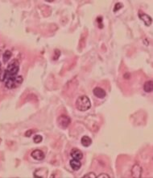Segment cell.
Listing matches in <instances>:
<instances>
[{"mask_svg": "<svg viewBox=\"0 0 153 178\" xmlns=\"http://www.w3.org/2000/svg\"><path fill=\"white\" fill-rule=\"evenodd\" d=\"M75 106H76V109L79 111H87L91 107L90 100L89 99L87 96H81L76 99Z\"/></svg>", "mask_w": 153, "mask_h": 178, "instance_id": "6da1fadb", "label": "cell"}, {"mask_svg": "<svg viewBox=\"0 0 153 178\" xmlns=\"http://www.w3.org/2000/svg\"><path fill=\"white\" fill-rule=\"evenodd\" d=\"M23 77L20 75H15V76H11L8 77L5 79L4 83L6 88L8 89H13L17 88L19 85H21L23 83Z\"/></svg>", "mask_w": 153, "mask_h": 178, "instance_id": "7a4b0ae2", "label": "cell"}, {"mask_svg": "<svg viewBox=\"0 0 153 178\" xmlns=\"http://www.w3.org/2000/svg\"><path fill=\"white\" fill-rule=\"evenodd\" d=\"M19 70V64L17 60H13L11 61V63L8 64V68L5 70L6 71V74H7V77H11V76H15L17 75Z\"/></svg>", "mask_w": 153, "mask_h": 178, "instance_id": "3957f363", "label": "cell"}, {"mask_svg": "<svg viewBox=\"0 0 153 178\" xmlns=\"http://www.w3.org/2000/svg\"><path fill=\"white\" fill-rule=\"evenodd\" d=\"M57 123L59 126L62 129H65L69 126L71 123V119L69 118L68 116L66 115H61L57 119Z\"/></svg>", "mask_w": 153, "mask_h": 178, "instance_id": "277c9868", "label": "cell"}, {"mask_svg": "<svg viewBox=\"0 0 153 178\" xmlns=\"http://www.w3.org/2000/svg\"><path fill=\"white\" fill-rule=\"evenodd\" d=\"M142 172H143V169L142 168L140 167L139 164L135 163L133 165V167L131 168V175L133 177H136V178H139L142 177Z\"/></svg>", "mask_w": 153, "mask_h": 178, "instance_id": "5b68a950", "label": "cell"}, {"mask_svg": "<svg viewBox=\"0 0 153 178\" xmlns=\"http://www.w3.org/2000/svg\"><path fill=\"white\" fill-rule=\"evenodd\" d=\"M93 93L95 97H98L99 99H103L105 98L106 96V91L104 89H102V88H99V87H96L93 90Z\"/></svg>", "mask_w": 153, "mask_h": 178, "instance_id": "8992f818", "label": "cell"}, {"mask_svg": "<svg viewBox=\"0 0 153 178\" xmlns=\"http://www.w3.org/2000/svg\"><path fill=\"white\" fill-rule=\"evenodd\" d=\"M139 19H140L141 20H143V21L144 22L146 26H150V25L152 24V18H151L148 15H147V14L143 13V12L139 11Z\"/></svg>", "mask_w": 153, "mask_h": 178, "instance_id": "52a82bcc", "label": "cell"}, {"mask_svg": "<svg viewBox=\"0 0 153 178\" xmlns=\"http://www.w3.org/2000/svg\"><path fill=\"white\" fill-rule=\"evenodd\" d=\"M31 156H32V157L34 160H39V161L43 160L44 159V157H45L44 153L42 152L41 150H34V151L32 152Z\"/></svg>", "mask_w": 153, "mask_h": 178, "instance_id": "ba28073f", "label": "cell"}, {"mask_svg": "<svg viewBox=\"0 0 153 178\" xmlns=\"http://www.w3.org/2000/svg\"><path fill=\"white\" fill-rule=\"evenodd\" d=\"M34 177L37 178H40L43 177L45 178L48 177V169L45 168H39V169H37L34 172Z\"/></svg>", "mask_w": 153, "mask_h": 178, "instance_id": "9c48e42d", "label": "cell"}, {"mask_svg": "<svg viewBox=\"0 0 153 178\" xmlns=\"http://www.w3.org/2000/svg\"><path fill=\"white\" fill-rule=\"evenodd\" d=\"M70 155L72 156V158L74 159V160H81L83 158V153L81 152L79 149L77 148H73V150L71 151Z\"/></svg>", "mask_w": 153, "mask_h": 178, "instance_id": "30bf717a", "label": "cell"}, {"mask_svg": "<svg viewBox=\"0 0 153 178\" xmlns=\"http://www.w3.org/2000/svg\"><path fill=\"white\" fill-rule=\"evenodd\" d=\"M69 164H70L71 168L74 171H78L81 168V163L80 162V160H74V159L70 160Z\"/></svg>", "mask_w": 153, "mask_h": 178, "instance_id": "8fae6325", "label": "cell"}, {"mask_svg": "<svg viewBox=\"0 0 153 178\" xmlns=\"http://www.w3.org/2000/svg\"><path fill=\"white\" fill-rule=\"evenodd\" d=\"M81 142L82 146H84L85 147H88L92 144V139L89 136H86V135H85V136L81 138Z\"/></svg>", "mask_w": 153, "mask_h": 178, "instance_id": "7c38bea8", "label": "cell"}, {"mask_svg": "<svg viewBox=\"0 0 153 178\" xmlns=\"http://www.w3.org/2000/svg\"><path fill=\"white\" fill-rule=\"evenodd\" d=\"M143 90L146 92H152L153 91V82L152 80L147 81L143 85Z\"/></svg>", "mask_w": 153, "mask_h": 178, "instance_id": "4fadbf2b", "label": "cell"}, {"mask_svg": "<svg viewBox=\"0 0 153 178\" xmlns=\"http://www.w3.org/2000/svg\"><path fill=\"white\" fill-rule=\"evenodd\" d=\"M11 56H12L11 51H10V50L5 51V52L3 53V63H8V61L10 60V58H11Z\"/></svg>", "mask_w": 153, "mask_h": 178, "instance_id": "5bb4252c", "label": "cell"}, {"mask_svg": "<svg viewBox=\"0 0 153 178\" xmlns=\"http://www.w3.org/2000/svg\"><path fill=\"white\" fill-rule=\"evenodd\" d=\"M33 140H34V143H41L42 140H43V138H42L41 135L37 134V135H35V137L33 138Z\"/></svg>", "mask_w": 153, "mask_h": 178, "instance_id": "9a60e30c", "label": "cell"}, {"mask_svg": "<svg viewBox=\"0 0 153 178\" xmlns=\"http://www.w3.org/2000/svg\"><path fill=\"white\" fill-rule=\"evenodd\" d=\"M83 177H85V178H88V177L96 178V177H97V176L95 175L94 172H89V173H87V174L85 175Z\"/></svg>", "mask_w": 153, "mask_h": 178, "instance_id": "2e32d148", "label": "cell"}, {"mask_svg": "<svg viewBox=\"0 0 153 178\" xmlns=\"http://www.w3.org/2000/svg\"><path fill=\"white\" fill-rule=\"evenodd\" d=\"M123 8V5L121 3H117L115 4V6H114V11H119L120 8Z\"/></svg>", "mask_w": 153, "mask_h": 178, "instance_id": "e0dca14e", "label": "cell"}, {"mask_svg": "<svg viewBox=\"0 0 153 178\" xmlns=\"http://www.w3.org/2000/svg\"><path fill=\"white\" fill-rule=\"evenodd\" d=\"M97 177L98 178H110V176L109 175L106 174V173H101L100 175H99V176H97Z\"/></svg>", "mask_w": 153, "mask_h": 178, "instance_id": "ac0fdd59", "label": "cell"}, {"mask_svg": "<svg viewBox=\"0 0 153 178\" xmlns=\"http://www.w3.org/2000/svg\"><path fill=\"white\" fill-rule=\"evenodd\" d=\"M33 133H34V131H33V130H28V131H27V132L25 133V136H27V137H30V136H31V134Z\"/></svg>", "mask_w": 153, "mask_h": 178, "instance_id": "d6986e66", "label": "cell"}, {"mask_svg": "<svg viewBox=\"0 0 153 178\" xmlns=\"http://www.w3.org/2000/svg\"><path fill=\"white\" fill-rule=\"evenodd\" d=\"M0 72H1V63H0Z\"/></svg>", "mask_w": 153, "mask_h": 178, "instance_id": "ffe728a7", "label": "cell"}]
</instances>
